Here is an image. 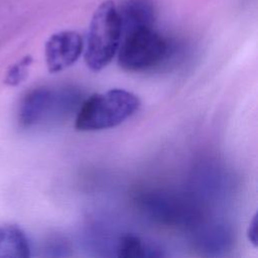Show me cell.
Here are the masks:
<instances>
[{"mask_svg": "<svg viewBox=\"0 0 258 258\" xmlns=\"http://www.w3.org/2000/svg\"><path fill=\"white\" fill-rule=\"evenodd\" d=\"M139 107V98L124 89L94 94L79 106L75 128L84 132L113 128L133 116Z\"/></svg>", "mask_w": 258, "mask_h": 258, "instance_id": "1", "label": "cell"}, {"mask_svg": "<svg viewBox=\"0 0 258 258\" xmlns=\"http://www.w3.org/2000/svg\"><path fill=\"white\" fill-rule=\"evenodd\" d=\"M122 39V24L117 5L113 0L102 2L95 10L84 46L87 67L99 72L117 54Z\"/></svg>", "mask_w": 258, "mask_h": 258, "instance_id": "2", "label": "cell"}, {"mask_svg": "<svg viewBox=\"0 0 258 258\" xmlns=\"http://www.w3.org/2000/svg\"><path fill=\"white\" fill-rule=\"evenodd\" d=\"M80 105V95L71 88L54 90L37 87L22 98L18 122L22 127L29 128L44 121L64 119Z\"/></svg>", "mask_w": 258, "mask_h": 258, "instance_id": "3", "label": "cell"}, {"mask_svg": "<svg viewBox=\"0 0 258 258\" xmlns=\"http://www.w3.org/2000/svg\"><path fill=\"white\" fill-rule=\"evenodd\" d=\"M168 53V43L153 27H141L122 34L117 51L119 66L128 72H142L159 64Z\"/></svg>", "mask_w": 258, "mask_h": 258, "instance_id": "4", "label": "cell"}, {"mask_svg": "<svg viewBox=\"0 0 258 258\" xmlns=\"http://www.w3.org/2000/svg\"><path fill=\"white\" fill-rule=\"evenodd\" d=\"M142 211L152 220L173 227L194 228L201 212L194 199L168 191H150L140 198Z\"/></svg>", "mask_w": 258, "mask_h": 258, "instance_id": "5", "label": "cell"}, {"mask_svg": "<svg viewBox=\"0 0 258 258\" xmlns=\"http://www.w3.org/2000/svg\"><path fill=\"white\" fill-rule=\"evenodd\" d=\"M84 40L74 30L53 33L45 42L44 55L49 73H59L73 66L84 51Z\"/></svg>", "mask_w": 258, "mask_h": 258, "instance_id": "6", "label": "cell"}, {"mask_svg": "<svg viewBox=\"0 0 258 258\" xmlns=\"http://www.w3.org/2000/svg\"><path fill=\"white\" fill-rule=\"evenodd\" d=\"M192 229L194 245L198 251L208 256H220L230 250L233 244L231 229L224 223H199Z\"/></svg>", "mask_w": 258, "mask_h": 258, "instance_id": "7", "label": "cell"}, {"mask_svg": "<svg viewBox=\"0 0 258 258\" xmlns=\"http://www.w3.org/2000/svg\"><path fill=\"white\" fill-rule=\"evenodd\" d=\"M122 24V34L141 27H153L156 10L151 0H125L117 5Z\"/></svg>", "mask_w": 258, "mask_h": 258, "instance_id": "8", "label": "cell"}, {"mask_svg": "<svg viewBox=\"0 0 258 258\" xmlns=\"http://www.w3.org/2000/svg\"><path fill=\"white\" fill-rule=\"evenodd\" d=\"M115 252L119 258H160L165 255L158 244L134 234L118 238Z\"/></svg>", "mask_w": 258, "mask_h": 258, "instance_id": "9", "label": "cell"}, {"mask_svg": "<svg viewBox=\"0 0 258 258\" xmlns=\"http://www.w3.org/2000/svg\"><path fill=\"white\" fill-rule=\"evenodd\" d=\"M30 243L25 233L16 226H0V258H28Z\"/></svg>", "mask_w": 258, "mask_h": 258, "instance_id": "10", "label": "cell"}, {"mask_svg": "<svg viewBox=\"0 0 258 258\" xmlns=\"http://www.w3.org/2000/svg\"><path fill=\"white\" fill-rule=\"evenodd\" d=\"M32 62V58L30 55L24 56L19 62L14 64L7 74L5 79V83L10 86H16L23 82L28 74V68Z\"/></svg>", "mask_w": 258, "mask_h": 258, "instance_id": "11", "label": "cell"}, {"mask_svg": "<svg viewBox=\"0 0 258 258\" xmlns=\"http://www.w3.org/2000/svg\"><path fill=\"white\" fill-rule=\"evenodd\" d=\"M246 236H247L248 241L254 247H257L258 243H257V216H256V214L252 217V219L248 225V228L246 231Z\"/></svg>", "mask_w": 258, "mask_h": 258, "instance_id": "12", "label": "cell"}]
</instances>
